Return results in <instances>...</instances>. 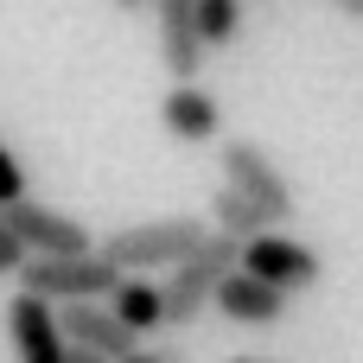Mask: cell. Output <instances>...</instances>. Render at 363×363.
Instances as JSON below:
<instances>
[{"mask_svg": "<svg viewBox=\"0 0 363 363\" xmlns=\"http://www.w3.org/2000/svg\"><path fill=\"white\" fill-rule=\"evenodd\" d=\"M26 262H32V249H26V242H19V230L0 217V281H19V274H26Z\"/></svg>", "mask_w": 363, "mask_h": 363, "instance_id": "15", "label": "cell"}, {"mask_svg": "<svg viewBox=\"0 0 363 363\" xmlns=\"http://www.w3.org/2000/svg\"><path fill=\"white\" fill-rule=\"evenodd\" d=\"M211 230L230 236V242H255V236H268L274 223H268V211H262L255 198H242L236 185H223V191L211 198Z\"/></svg>", "mask_w": 363, "mask_h": 363, "instance_id": "13", "label": "cell"}, {"mask_svg": "<svg viewBox=\"0 0 363 363\" xmlns=\"http://www.w3.org/2000/svg\"><path fill=\"white\" fill-rule=\"evenodd\" d=\"M115 6H121V13H134V6H153V0H115Z\"/></svg>", "mask_w": 363, "mask_h": 363, "instance_id": "21", "label": "cell"}, {"mask_svg": "<svg viewBox=\"0 0 363 363\" xmlns=\"http://www.w3.org/2000/svg\"><path fill=\"white\" fill-rule=\"evenodd\" d=\"M6 338H13V357L19 363H70L64 319H57V306L38 300V294H13V300H6Z\"/></svg>", "mask_w": 363, "mask_h": 363, "instance_id": "6", "label": "cell"}, {"mask_svg": "<svg viewBox=\"0 0 363 363\" xmlns=\"http://www.w3.org/2000/svg\"><path fill=\"white\" fill-rule=\"evenodd\" d=\"M332 6H345V0H332Z\"/></svg>", "mask_w": 363, "mask_h": 363, "instance_id": "24", "label": "cell"}, {"mask_svg": "<svg viewBox=\"0 0 363 363\" xmlns=\"http://www.w3.org/2000/svg\"><path fill=\"white\" fill-rule=\"evenodd\" d=\"M230 363H268V357H230Z\"/></svg>", "mask_w": 363, "mask_h": 363, "instance_id": "22", "label": "cell"}, {"mask_svg": "<svg viewBox=\"0 0 363 363\" xmlns=\"http://www.w3.org/2000/svg\"><path fill=\"white\" fill-rule=\"evenodd\" d=\"M6 223L19 230V242H26L32 255H96V249H102V242L77 223V217H64V211L38 204V198L6 204Z\"/></svg>", "mask_w": 363, "mask_h": 363, "instance_id": "7", "label": "cell"}, {"mask_svg": "<svg viewBox=\"0 0 363 363\" xmlns=\"http://www.w3.org/2000/svg\"><path fill=\"white\" fill-rule=\"evenodd\" d=\"M338 13H351V19H363V0H345V6H338Z\"/></svg>", "mask_w": 363, "mask_h": 363, "instance_id": "18", "label": "cell"}, {"mask_svg": "<svg viewBox=\"0 0 363 363\" xmlns=\"http://www.w3.org/2000/svg\"><path fill=\"white\" fill-rule=\"evenodd\" d=\"M217 160H223V185H236L242 198H255L262 211H268V223L281 230V223H294V211H300V198H294V179L255 147V140H223L217 147Z\"/></svg>", "mask_w": 363, "mask_h": 363, "instance_id": "4", "label": "cell"}, {"mask_svg": "<svg viewBox=\"0 0 363 363\" xmlns=\"http://www.w3.org/2000/svg\"><path fill=\"white\" fill-rule=\"evenodd\" d=\"M57 319H64V338L83 345V351H102V357H115V363H128L140 351V338L115 319L108 300H70V306H57Z\"/></svg>", "mask_w": 363, "mask_h": 363, "instance_id": "9", "label": "cell"}, {"mask_svg": "<svg viewBox=\"0 0 363 363\" xmlns=\"http://www.w3.org/2000/svg\"><path fill=\"white\" fill-rule=\"evenodd\" d=\"M198 19H204V45H236L242 38V0H198Z\"/></svg>", "mask_w": 363, "mask_h": 363, "instance_id": "14", "label": "cell"}, {"mask_svg": "<svg viewBox=\"0 0 363 363\" xmlns=\"http://www.w3.org/2000/svg\"><path fill=\"white\" fill-rule=\"evenodd\" d=\"M211 242V217H153V223H128L115 236H102V255L121 274H153V268H179Z\"/></svg>", "mask_w": 363, "mask_h": 363, "instance_id": "1", "label": "cell"}, {"mask_svg": "<svg viewBox=\"0 0 363 363\" xmlns=\"http://www.w3.org/2000/svg\"><path fill=\"white\" fill-rule=\"evenodd\" d=\"M160 363H191V357L185 351H160Z\"/></svg>", "mask_w": 363, "mask_h": 363, "instance_id": "19", "label": "cell"}, {"mask_svg": "<svg viewBox=\"0 0 363 363\" xmlns=\"http://www.w3.org/2000/svg\"><path fill=\"white\" fill-rule=\"evenodd\" d=\"M0 217H6V204H0Z\"/></svg>", "mask_w": 363, "mask_h": 363, "instance_id": "23", "label": "cell"}, {"mask_svg": "<svg viewBox=\"0 0 363 363\" xmlns=\"http://www.w3.org/2000/svg\"><path fill=\"white\" fill-rule=\"evenodd\" d=\"M70 363H115V357H102V351H83V345H70Z\"/></svg>", "mask_w": 363, "mask_h": 363, "instance_id": "17", "label": "cell"}, {"mask_svg": "<svg viewBox=\"0 0 363 363\" xmlns=\"http://www.w3.org/2000/svg\"><path fill=\"white\" fill-rule=\"evenodd\" d=\"M160 128L172 140H185V147H198V140H217L223 134V108H217V96L204 83H172L160 96Z\"/></svg>", "mask_w": 363, "mask_h": 363, "instance_id": "10", "label": "cell"}, {"mask_svg": "<svg viewBox=\"0 0 363 363\" xmlns=\"http://www.w3.org/2000/svg\"><path fill=\"white\" fill-rule=\"evenodd\" d=\"M128 274L96 249V255H32L26 274H19V294H38L51 306H70V300H108Z\"/></svg>", "mask_w": 363, "mask_h": 363, "instance_id": "3", "label": "cell"}, {"mask_svg": "<svg viewBox=\"0 0 363 363\" xmlns=\"http://www.w3.org/2000/svg\"><path fill=\"white\" fill-rule=\"evenodd\" d=\"M287 300L294 294H281L274 281H262V274H249V268H236L230 281H223V294H217V313L230 319V325H281L287 319Z\"/></svg>", "mask_w": 363, "mask_h": 363, "instance_id": "11", "label": "cell"}, {"mask_svg": "<svg viewBox=\"0 0 363 363\" xmlns=\"http://www.w3.org/2000/svg\"><path fill=\"white\" fill-rule=\"evenodd\" d=\"M242 268V242H230V236H217L211 230V242L191 255V262H179L172 268V281H166V325H198L211 306H217V294H223V281Z\"/></svg>", "mask_w": 363, "mask_h": 363, "instance_id": "2", "label": "cell"}, {"mask_svg": "<svg viewBox=\"0 0 363 363\" xmlns=\"http://www.w3.org/2000/svg\"><path fill=\"white\" fill-rule=\"evenodd\" d=\"M108 306H115V319H121L134 338H147V332L166 325V287H153L147 274H128V281L108 294Z\"/></svg>", "mask_w": 363, "mask_h": 363, "instance_id": "12", "label": "cell"}, {"mask_svg": "<svg viewBox=\"0 0 363 363\" xmlns=\"http://www.w3.org/2000/svg\"><path fill=\"white\" fill-rule=\"evenodd\" d=\"M128 363H160V351H134V357H128Z\"/></svg>", "mask_w": 363, "mask_h": 363, "instance_id": "20", "label": "cell"}, {"mask_svg": "<svg viewBox=\"0 0 363 363\" xmlns=\"http://www.w3.org/2000/svg\"><path fill=\"white\" fill-rule=\"evenodd\" d=\"M153 19H160V64L172 83H198L204 70V19H198V0H153Z\"/></svg>", "mask_w": 363, "mask_h": 363, "instance_id": "8", "label": "cell"}, {"mask_svg": "<svg viewBox=\"0 0 363 363\" xmlns=\"http://www.w3.org/2000/svg\"><path fill=\"white\" fill-rule=\"evenodd\" d=\"M26 198V166L13 160V147L0 140V204H19Z\"/></svg>", "mask_w": 363, "mask_h": 363, "instance_id": "16", "label": "cell"}, {"mask_svg": "<svg viewBox=\"0 0 363 363\" xmlns=\"http://www.w3.org/2000/svg\"><path fill=\"white\" fill-rule=\"evenodd\" d=\"M242 268H249V274H262V281H274L281 294H306V287L325 274L319 249H313V242H300V236H287V230H268V236L242 242Z\"/></svg>", "mask_w": 363, "mask_h": 363, "instance_id": "5", "label": "cell"}]
</instances>
